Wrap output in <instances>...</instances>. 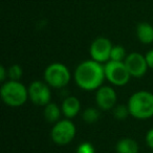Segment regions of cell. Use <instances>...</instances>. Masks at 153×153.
Masks as SVG:
<instances>
[{
	"label": "cell",
	"instance_id": "9c48e42d",
	"mask_svg": "<svg viewBox=\"0 0 153 153\" xmlns=\"http://www.w3.org/2000/svg\"><path fill=\"white\" fill-rule=\"evenodd\" d=\"M117 103V94L111 86H101L96 94V104L103 111L112 110Z\"/></svg>",
	"mask_w": 153,
	"mask_h": 153
},
{
	"label": "cell",
	"instance_id": "ffe728a7",
	"mask_svg": "<svg viewBox=\"0 0 153 153\" xmlns=\"http://www.w3.org/2000/svg\"><path fill=\"white\" fill-rule=\"evenodd\" d=\"M145 140H146L147 146L153 150V128H151V129L146 133V137H145Z\"/></svg>",
	"mask_w": 153,
	"mask_h": 153
},
{
	"label": "cell",
	"instance_id": "30bf717a",
	"mask_svg": "<svg viewBox=\"0 0 153 153\" xmlns=\"http://www.w3.org/2000/svg\"><path fill=\"white\" fill-rule=\"evenodd\" d=\"M124 63L127 69L129 70L132 78H137V79L144 76L149 68L145 56L140 53H128Z\"/></svg>",
	"mask_w": 153,
	"mask_h": 153
},
{
	"label": "cell",
	"instance_id": "7402d4cb",
	"mask_svg": "<svg viewBox=\"0 0 153 153\" xmlns=\"http://www.w3.org/2000/svg\"><path fill=\"white\" fill-rule=\"evenodd\" d=\"M7 76H9V72L5 69L4 66H1L0 67V81L4 83L5 80H7Z\"/></svg>",
	"mask_w": 153,
	"mask_h": 153
},
{
	"label": "cell",
	"instance_id": "ac0fdd59",
	"mask_svg": "<svg viewBox=\"0 0 153 153\" xmlns=\"http://www.w3.org/2000/svg\"><path fill=\"white\" fill-rule=\"evenodd\" d=\"M9 72V80H13V81H20V79L23 76V69L20 65L18 64H14L7 69Z\"/></svg>",
	"mask_w": 153,
	"mask_h": 153
},
{
	"label": "cell",
	"instance_id": "5bb4252c",
	"mask_svg": "<svg viewBox=\"0 0 153 153\" xmlns=\"http://www.w3.org/2000/svg\"><path fill=\"white\" fill-rule=\"evenodd\" d=\"M62 114V109L61 107L58 106L56 103H48L46 106H44V110H43V117H44L45 121L47 123L56 124L57 122L60 121V117Z\"/></svg>",
	"mask_w": 153,
	"mask_h": 153
},
{
	"label": "cell",
	"instance_id": "3957f363",
	"mask_svg": "<svg viewBox=\"0 0 153 153\" xmlns=\"http://www.w3.org/2000/svg\"><path fill=\"white\" fill-rule=\"evenodd\" d=\"M0 97L7 106L18 108L28 100V90L20 81L7 80L0 88Z\"/></svg>",
	"mask_w": 153,
	"mask_h": 153
},
{
	"label": "cell",
	"instance_id": "5b68a950",
	"mask_svg": "<svg viewBox=\"0 0 153 153\" xmlns=\"http://www.w3.org/2000/svg\"><path fill=\"white\" fill-rule=\"evenodd\" d=\"M106 80L113 86L122 87L129 83L132 76L124 62L109 60L104 64Z\"/></svg>",
	"mask_w": 153,
	"mask_h": 153
},
{
	"label": "cell",
	"instance_id": "52a82bcc",
	"mask_svg": "<svg viewBox=\"0 0 153 153\" xmlns=\"http://www.w3.org/2000/svg\"><path fill=\"white\" fill-rule=\"evenodd\" d=\"M28 90V99L30 102L34 103L37 106H46L51 103V87L46 82L43 81H34L30 84L27 87Z\"/></svg>",
	"mask_w": 153,
	"mask_h": 153
},
{
	"label": "cell",
	"instance_id": "2e32d148",
	"mask_svg": "<svg viewBox=\"0 0 153 153\" xmlns=\"http://www.w3.org/2000/svg\"><path fill=\"white\" fill-rule=\"evenodd\" d=\"M127 57L126 55V49L122 45H114L111 49L110 60L117 62H124Z\"/></svg>",
	"mask_w": 153,
	"mask_h": 153
},
{
	"label": "cell",
	"instance_id": "9a60e30c",
	"mask_svg": "<svg viewBox=\"0 0 153 153\" xmlns=\"http://www.w3.org/2000/svg\"><path fill=\"white\" fill-rule=\"evenodd\" d=\"M101 109L99 108H94V107H89V108H86L85 110L83 111V114H82V117H83L84 122L87 124H94L99 121L101 117Z\"/></svg>",
	"mask_w": 153,
	"mask_h": 153
},
{
	"label": "cell",
	"instance_id": "ba28073f",
	"mask_svg": "<svg viewBox=\"0 0 153 153\" xmlns=\"http://www.w3.org/2000/svg\"><path fill=\"white\" fill-rule=\"evenodd\" d=\"M113 45L109 39L105 37H99L94 39L89 47V53L92 60L99 63L105 64L110 60L111 49Z\"/></svg>",
	"mask_w": 153,
	"mask_h": 153
},
{
	"label": "cell",
	"instance_id": "4fadbf2b",
	"mask_svg": "<svg viewBox=\"0 0 153 153\" xmlns=\"http://www.w3.org/2000/svg\"><path fill=\"white\" fill-rule=\"evenodd\" d=\"M140 147L135 140L131 137H123L115 145L117 153H138Z\"/></svg>",
	"mask_w": 153,
	"mask_h": 153
},
{
	"label": "cell",
	"instance_id": "603a6c76",
	"mask_svg": "<svg viewBox=\"0 0 153 153\" xmlns=\"http://www.w3.org/2000/svg\"><path fill=\"white\" fill-rule=\"evenodd\" d=\"M150 153H153V152H150Z\"/></svg>",
	"mask_w": 153,
	"mask_h": 153
},
{
	"label": "cell",
	"instance_id": "8fae6325",
	"mask_svg": "<svg viewBox=\"0 0 153 153\" xmlns=\"http://www.w3.org/2000/svg\"><path fill=\"white\" fill-rule=\"evenodd\" d=\"M62 114L66 119H74L81 111V102L74 96L66 97L61 105Z\"/></svg>",
	"mask_w": 153,
	"mask_h": 153
},
{
	"label": "cell",
	"instance_id": "7c38bea8",
	"mask_svg": "<svg viewBox=\"0 0 153 153\" xmlns=\"http://www.w3.org/2000/svg\"><path fill=\"white\" fill-rule=\"evenodd\" d=\"M136 36L143 44H151L153 42V26L147 22H140L136 26Z\"/></svg>",
	"mask_w": 153,
	"mask_h": 153
},
{
	"label": "cell",
	"instance_id": "277c9868",
	"mask_svg": "<svg viewBox=\"0 0 153 153\" xmlns=\"http://www.w3.org/2000/svg\"><path fill=\"white\" fill-rule=\"evenodd\" d=\"M71 74L66 65L60 62L49 64L44 70V81L51 88L61 89L69 84Z\"/></svg>",
	"mask_w": 153,
	"mask_h": 153
},
{
	"label": "cell",
	"instance_id": "44dd1931",
	"mask_svg": "<svg viewBox=\"0 0 153 153\" xmlns=\"http://www.w3.org/2000/svg\"><path fill=\"white\" fill-rule=\"evenodd\" d=\"M146 61L148 63L149 68H153V48L150 49L149 51H147V53L145 55Z\"/></svg>",
	"mask_w": 153,
	"mask_h": 153
},
{
	"label": "cell",
	"instance_id": "8992f818",
	"mask_svg": "<svg viewBox=\"0 0 153 153\" xmlns=\"http://www.w3.org/2000/svg\"><path fill=\"white\" fill-rule=\"evenodd\" d=\"M76 128L70 119L60 120L53 124L51 130V138L58 146H66L76 137Z\"/></svg>",
	"mask_w": 153,
	"mask_h": 153
},
{
	"label": "cell",
	"instance_id": "7a4b0ae2",
	"mask_svg": "<svg viewBox=\"0 0 153 153\" xmlns=\"http://www.w3.org/2000/svg\"><path fill=\"white\" fill-rule=\"evenodd\" d=\"M129 113L136 120H148L153 117V94L140 90L130 96L127 103Z\"/></svg>",
	"mask_w": 153,
	"mask_h": 153
},
{
	"label": "cell",
	"instance_id": "e0dca14e",
	"mask_svg": "<svg viewBox=\"0 0 153 153\" xmlns=\"http://www.w3.org/2000/svg\"><path fill=\"white\" fill-rule=\"evenodd\" d=\"M112 114L113 117L117 121H124L128 115H130L129 113V109H128L127 105H117L112 109Z\"/></svg>",
	"mask_w": 153,
	"mask_h": 153
},
{
	"label": "cell",
	"instance_id": "d6986e66",
	"mask_svg": "<svg viewBox=\"0 0 153 153\" xmlns=\"http://www.w3.org/2000/svg\"><path fill=\"white\" fill-rule=\"evenodd\" d=\"M76 153H96V150H94V147L91 143L83 142L78 146Z\"/></svg>",
	"mask_w": 153,
	"mask_h": 153
},
{
	"label": "cell",
	"instance_id": "6da1fadb",
	"mask_svg": "<svg viewBox=\"0 0 153 153\" xmlns=\"http://www.w3.org/2000/svg\"><path fill=\"white\" fill-rule=\"evenodd\" d=\"M74 79L80 89L85 91L98 90L106 79L104 64L92 59L82 61L76 67Z\"/></svg>",
	"mask_w": 153,
	"mask_h": 153
}]
</instances>
